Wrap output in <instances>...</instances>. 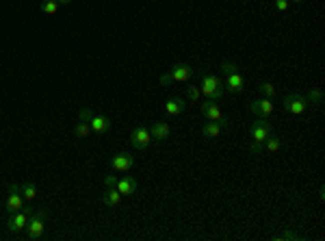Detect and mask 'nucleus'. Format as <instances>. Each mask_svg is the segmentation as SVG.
<instances>
[{
    "label": "nucleus",
    "instance_id": "obj_9",
    "mask_svg": "<svg viewBox=\"0 0 325 241\" xmlns=\"http://www.w3.org/2000/svg\"><path fill=\"white\" fill-rule=\"evenodd\" d=\"M200 111H202V115H204L208 122H226L228 120V117L224 115V111L219 109V104L214 100H204L200 104Z\"/></svg>",
    "mask_w": 325,
    "mask_h": 241
},
{
    "label": "nucleus",
    "instance_id": "obj_15",
    "mask_svg": "<svg viewBox=\"0 0 325 241\" xmlns=\"http://www.w3.org/2000/svg\"><path fill=\"white\" fill-rule=\"evenodd\" d=\"M230 126V122H206L204 126H202V135L208 137V139H214V137H219L224 133V128Z\"/></svg>",
    "mask_w": 325,
    "mask_h": 241
},
{
    "label": "nucleus",
    "instance_id": "obj_5",
    "mask_svg": "<svg viewBox=\"0 0 325 241\" xmlns=\"http://www.w3.org/2000/svg\"><path fill=\"white\" fill-rule=\"evenodd\" d=\"M44 230H46V211L30 213L28 226H26V234H28V239H32V241L42 239L44 237Z\"/></svg>",
    "mask_w": 325,
    "mask_h": 241
},
{
    "label": "nucleus",
    "instance_id": "obj_2",
    "mask_svg": "<svg viewBox=\"0 0 325 241\" xmlns=\"http://www.w3.org/2000/svg\"><path fill=\"white\" fill-rule=\"evenodd\" d=\"M221 70H224V74H226V91H230V94H240L245 87V81H243V74H240L238 68H236V63L224 61L221 63Z\"/></svg>",
    "mask_w": 325,
    "mask_h": 241
},
{
    "label": "nucleus",
    "instance_id": "obj_32",
    "mask_svg": "<svg viewBox=\"0 0 325 241\" xmlns=\"http://www.w3.org/2000/svg\"><path fill=\"white\" fill-rule=\"evenodd\" d=\"M292 3H304V0H292Z\"/></svg>",
    "mask_w": 325,
    "mask_h": 241
},
{
    "label": "nucleus",
    "instance_id": "obj_30",
    "mask_svg": "<svg viewBox=\"0 0 325 241\" xmlns=\"http://www.w3.org/2000/svg\"><path fill=\"white\" fill-rule=\"evenodd\" d=\"M117 185V178L115 176H106V187H115Z\"/></svg>",
    "mask_w": 325,
    "mask_h": 241
},
{
    "label": "nucleus",
    "instance_id": "obj_14",
    "mask_svg": "<svg viewBox=\"0 0 325 241\" xmlns=\"http://www.w3.org/2000/svg\"><path fill=\"white\" fill-rule=\"evenodd\" d=\"M115 189H117V191H120L122 195H132L136 189H139V180H136L134 176H124V178L117 180Z\"/></svg>",
    "mask_w": 325,
    "mask_h": 241
},
{
    "label": "nucleus",
    "instance_id": "obj_17",
    "mask_svg": "<svg viewBox=\"0 0 325 241\" xmlns=\"http://www.w3.org/2000/svg\"><path fill=\"white\" fill-rule=\"evenodd\" d=\"M165 111L169 115H180L186 111V102L182 100V98H169V100L165 102Z\"/></svg>",
    "mask_w": 325,
    "mask_h": 241
},
{
    "label": "nucleus",
    "instance_id": "obj_6",
    "mask_svg": "<svg viewBox=\"0 0 325 241\" xmlns=\"http://www.w3.org/2000/svg\"><path fill=\"white\" fill-rule=\"evenodd\" d=\"M282 107L286 113H290V115H304L306 109H308V100L299 94H288L282 98Z\"/></svg>",
    "mask_w": 325,
    "mask_h": 241
},
{
    "label": "nucleus",
    "instance_id": "obj_7",
    "mask_svg": "<svg viewBox=\"0 0 325 241\" xmlns=\"http://www.w3.org/2000/svg\"><path fill=\"white\" fill-rule=\"evenodd\" d=\"M271 133H273V126H271V122L266 120V117H258V120L252 124V128H250L252 141H258V143H264V139Z\"/></svg>",
    "mask_w": 325,
    "mask_h": 241
},
{
    "label": "nucleus",
    "instance_id": "obj_13",
    "mask_svg": "<svg viewBox=\"0 0 325 241\" xmlns=\"http://www.w3.org/2000/svg\"><path fill=\"white\" fill-rule=\"evenodd\" d=\"M169 135H172V128H169L167 122H152L150 124V137H152L154 141H165V139H169Z\"/></svg>",
    "mask_w": 325,
    "mask_h": 241
},
{
    "label": "nucleus",
    "instance_id": "obj_18",
    "mask_svg": "<svg viewBox=\"0 0 325 241\" xmlns=\"http://www.w3.org/2000/svg\"><path fill=\"white\" fill-rule=\"evenodd\" d=\"M102 202H104V206H117L122 202V193L115 187H108L102 195Z\"/></svg>",
    "mask_w": 325,
    "mask_h": 241
},
{
    "label": "nucleus",
    "instance_id": "obj_27",
    "mask_svg": "<svg viewBox=\"0 0 325 241\" xmlns=\"http://www.w3.org/2000/svg\"><path fill=\"white\" fill-rule=\"evenodd\" d=\"M91 117H94V113H91L89 109H80V120H82V122H89Z\"/></svg>",
    "mask_w": 325,
    "mask_h": 241
},
{
    "label": "nucleus",
    "instance_id": "obj_19",
    "mask_svg": "<svg viewBox=\"0 0 325 241\" xmlns=\"http://www.w3.org/2000/svg\"><path fill=\"white\" fill-rule=\"evenodd\" d=\"M20 191H22V198H24V202H32L37 198V187H35V182H24L22 187H20Z\"/></svg>",
    "mask_w": 325,
    "mask_h": 241
},
{
    "label": "nucleus",
    "instance_id": "obj_1",
    "mask_svg": "<svg viewBox=\"0 0 325 241\" xmlns=\"http://www.w3.org/2000/svg\"><path fill=\"white\" fill-rule=\"evenodd\" d=\"M200 91L206 96V100H221V96L226 94V81L221 76H214V74H202V85H200Z\"/></svg>",
    "mask_w": 325,
    "mask_h": 241
},
{
    "label": "nucleus",
    "instance_id": "obj_8",
    "mask_svg": "<svg viewBox=\"0 0 325 241\" xmlns=\"http://www.w3.org/2000/svg\"><path fill=\"white\" fill-rule=\"evenodd\" d=\"M130 143H132L134 150H146L150 143H152V137H150V128H148V126H134L132 133H130Z\"/></svg>",
    "mask_w": 325,
    "mask_h": 241
},
{
    "label": "nucleus",
    "instance_id": "obj_25",
    "mask_svg": "<svg viewBox=\"0 0 325 241\" xmlns=\"http://www.w3.org/2000/svg\"><path fill=\"white\" fill-rule=\"evenodd\" d=\"M186 96H188V100H191V102H195V100H200L202 91H200V87H193V85H191V87L186 89Z\"/></svg>",
    "mask_w": 325,
    "mask_h": 241
},
{
    "label": "nucleus",
    "instance_id": "obj_11",
    "mask_svg": "<svg viewBox=\"0 0 325 241\" xmlns=\"http://www.w3.org/2000/svg\"><path fill=\"white\" fill-rule=\"evenodd\" d=\"M250 109L256 117H269L273 113V100L271 98H258L250 104Z\"/></svg>",
    "mask_w": 325,
    "mask_h": 241
},
{
    "label": "nucleus",
    "instance_id": "obj_16",
    "mask_svg": "<svg viewBox=\"0 0 325 241\" xmlns=\"http://www.w3.org/2000/svg\"><path fill=\"white\" fill-rule=\"evenodd\" d=\"M89 126H91V133L104 135L110 128V120H108V117H104V115H94L89 120Z\"/></svg>",
    "mask_w": 325,
    "mask_h": 241
},
{
    "label": "nucleus",
    "instance_id": "obj_12",
    "mask_svg": "<svg viewBox=\"0 0 325 241\" xmlns=\"http://www.w3.org/2000/svg\"><path fill=\"white\" fill-rule=\"evenodd\" d=\"M20 208H24V198H22V191H20L18 185H11L9 187V198H6V211L9 213H16Z\"/></svg>",
    "mask_w": 325,
    "mask_h": 241
},
{
    "label": "nucleus",
    "instance_id": "obj_31",
    "mask_svg": "<svg viewBox=\"0 0 325 241\" xmlns=\"http://www.w3.org/2000/svg\"><path fill=\"white\" fill-rule=\"evenodd\" d=\"M56 3H58V5H70L72 0H56Z\"/></svg>",
    "mask_w": 325,
    "mask_h": 241
},
{
    "label": "nucleus",
    "instance_id": "obj_29",
    "mask_svg": "<svg viewBox=\"0 0 325 241\" xmlns=\"http://www.w3.org/2000/svg\"><path fill=\"white\" fill-rule=\"evenodd\" d=\"M278 239H299V234L297 232H292V230H286L282 237H278Z\"/></svg>",
    "mask_w": 325,
    "mask_h": 241
},
{
    "label": "nucleus",
    "instance_id": "obj_20",
    "mask_svg": "<svg viewBox=\"0 0 325 241\" xmlns=\"http://www.w3.org/2000/svg\"><path fill=\"white\" fill-rule=\"evenodd\" d=\"M262 148L266 150V152H278L280 148H282V139H280V137H276V135H269L264 139V143H262Z\"/></svg>",
    "mask_w": 325,
    "mask_h": 241
},
{
    "label": "nucleus",
    "instance_id": "obj_22",
    "mask_svg": "<svg viewBox=\"0 0 325 241\" xmlns=\"http://www.w3.org/2000/svg\"><path fill=\"white\" fill-rule=\"evenodd\" d=\"M304 98L308 100V104H310V102H312V104H321V102H323V91H321V89H310Z\"/></svg>",
    "mask_w": 325,
    "mask_h": 241
},
{
    "label": "nucleus",
    "instance_id": "obj_24",
    "mask_svg": "<svg viewBox=\"0 0 325 241\" xmlns=\"http://www.w3.org/2000/svg\"><path fill=\"white\" fill-rule=\"evenodd\" d=\"M260 94H262L264 98H273V96H276V87H273V83L266 81V83L260 85Z\"/></svg>",
    "mask_w": 325,
    "mask_h": 241
},
{
    "label": "nucleus",
    "instance_id": "obj_28",
    "mask_svg": "<svg viewBox=\"0 0 325 241\" xmlns=\"http://www.w3.org/2000/svg\"><path fill=\"white\" fill-rule=\"evenodd\" d=\"M260 150H262V143H258V141H252V146H250V152H252V154H258Z\"/></svg>",
    "mask_w": 325,
    "mask_h": 241
},
{
    "label": "nucleus",
    "instance_id": "obj_4",
    "mask_svg": "<svg viewBox=\"0 0 325 241\" xmlns=\"http://www.w3.org/2000/svg\"><path fill=\"white\" fill-rule=\"evenodd\" d=\"M30 208L24 206L20 208L16 213H9V219H6V228H9L11 232H22L26 230V226H28V219H30Z\"/></svg>",
    "mask_w": 325,
    "mask_h": 241
},
{
    "label": "nucleus",
    "instance_id": "obj_10",
    "mask_svg": "<svg viewBox=\"0 0 325 241\" xmlns=\"http://www.w3.org/2000/svg\"><path fill=\"white\" fill-rule=\"evenodd\" d=\"M134 165V156L130 152H117L113 159H110V167L115 169V172H128V169H132Z\"/></svg>",
    "mask_w": 325,
    "mask_h": 241
},
{
    "label": "nucleus",
    "instance_id": "obj_3",
    "mask_svg": "<svg viewBox=\"0 0 325 241\" xmlns=\"http://www.w3.org/2000/svg\"><path fill=\"white\" fill-rule=\"evenodd\" d=\"M193 76V68L191 65H186V63H176L172 70L167 72V74H162L160 76V85L165 87V85H169V83H186L188 78Z\"/></svg>",
    "mask_w": 325,
    "mask_h": 241
},
{
    "label": "nucleus",
    "instance_id": "obj_21",
    "mask_svg": "<svg viewBox=\"0 0 325 241\" xmlns=\"http://www.w3.org/2000/svg\"><path fill=\"white\" fill-rule=\"evenodd\" d=\"M39 9H42L44 13H48V16H54V13L58 11V3L56 0H42Z\"/></svg>",
    "mask_w": 325,
    "mask_h": 241
},
{
    "label": "nucleus",
    "instance_id": "obj_23",
    "mask_svg": "<svg viewBox=\"0 0 325 241\" xmlns=\"http://www.w3.org/2000/svg\"><path fill=\"white\" fill-rule=\"evenodd\" d=\"M74 133H76V137H89V133H91V126H89V122H78L76 124V128H74Z\"/></svg>",
    "mask_w": 325,
    "mask_h": 241
},
{
    "label": "nucleus",
    "instance_id": "obj_26",
    "mask_svg": "<svg viewBox=\"0 0 325 241\" xmlns=\"http://www.w3.org/2000/svg\"><path fill=\"white\" fill-rule=\"evenodd\" d=\"M273 5H276L278 11H288V0H273Z\"/></svg>",
    "mask_w": 325,
    "mask_h": 241
}]
</instances>
